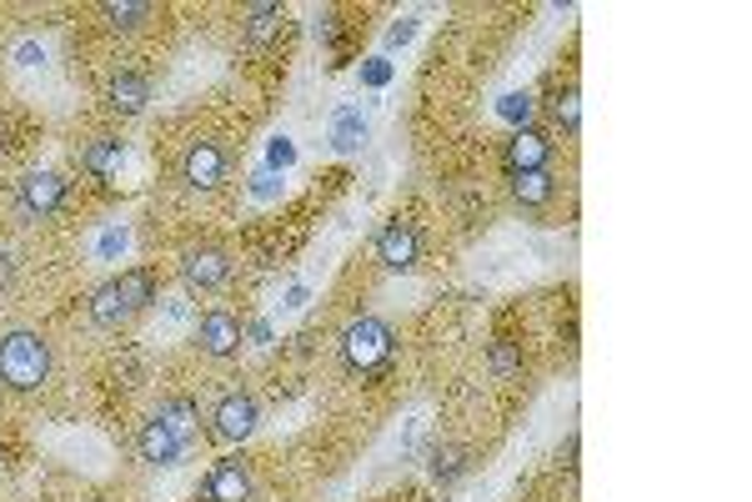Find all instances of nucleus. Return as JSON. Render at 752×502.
I'll return each mask as SVG.
<instances>
[{
	"label": "nucleus",
	"instance_id": "f257e3e1",
	"mask_svg": "<svg viewBox=\"0 0 752 502\" xmlns=\"http://www.w3.org/2000/svg\"><path fill=\"white\" fill-rule=\"evenodd\" d=\"M151 301H156V276L146 272V266H126V272L106 276V282L91 292L86 317H91L95 327L116 332V327H126L130 317H136V311H146Z\"/></svg>",
	"mask_w": 752,
	"mask_h": 502
},
{
	"label": "nucleus",
	"instance_id": "f03ea898",
	"mask_svg": "<svg viewBox=\"0 0 752 502\" xmlns=\"http://www.w3.org/2000/svg\"><path fill=\"white\" fill-rule=\"evenodd\" d=\"M50 342L31 327H11V332H0V387H11V392H41L50 383Z\"/></svg>",
	"mask_w": 752,
	"mask_h": 502
},
{
	"label": "nucleus",
	"instance_id": "7ed1b4c3",
	"mask_svg": "<svg viewBox=\"0 0 752 502\" xmlns=\"http://www.w3.org/2000/svg\"><path fill=\"white\" fill-rule=\"evenodd\" d=\"M341 367L352 372V377H381L397 357V332H391L387 317H356L346 322L341 332Z\"/></svg>",
	"mask_w": 752,
	"mask_h": 502
},
{
	"label": "nucleus",
	"instance_id": "20e7f679",
	"mask_svg": "<svg viewBox=\"0 0 752 502\" xmlns=\"http://www.w3.org/2000/svg\"><path fill=\"white\" fill-rule=\"evenodd\" d=\"M66 192H71V181L56 176V171H25L15 181V206H21L25 221H50L66 206Z\"/></svg>",
	"mask_w": 752,
	"mask_h": 502
},
{
	"label": "nucleus",
	"instance_id": "39448f33",
	"mask_svg": "<svg viewBox=\"0 0 752 502\" xmlns=\"http://www.w3.org/2000/svg\"><path fill=\"white\" fill-rule=\"evenodd\" d=\"M236 262L226 247H212V241H201V247H186L181 251V282L191 292H221L231 282Z\"/></svg>",
	"mask_w": 752,
	"mask_h": 502
},
{
	"label": "nucleus",
	"instance_id": "423d86ee",
	"mask_svg": "<svg viewBox=\"0 0 752 502\" xmlns=\"http://www.w3.org/2000/svg\"><path fill=\"white\" fill-rule=\"evenodd\" d=\"M206 422H212L216 443H247L251 432L261 427V402L251 392H226V397H216Z\"/></svg>",
	"mask_w": 752,
	"mask_h": 502
},
{
	"label": "nucleus",
	"instance_id": "0eeeda50",
	"mask_svg": "<svg viewBox=\"0 0 752 502\" xmlns=\"http://www.w3.org/2000/svg\"><path fill=\"white\" fill-rule=\"evenodd\" d=\"M251 492H257V478H251L247 457H221V463L201 478L196 502H251Z\"/></svg>",
	"mask_w": 752,
	"mask_h": 502
},
{
	"label": "nucleus",
	"instance_id": "6e6552de",
	"mask_svg": "<svg viewBox=\"0 0 752 502\" xmlns=\"http://www.w3.org/2000/svg\"><path fill=\"white\" fill-rule=\"evenodd\" d=\"M191 437L181 427H171V422L156 412V418L141 422V432H136V453H141L146 467H176L181 457H186Z\"/></svg>",
	"mask_w": 752,
	"mask_h": 502
},
{
	"label": "nucleus",
	"instance_id": "1a4fd4ad",
	"mask_svg": "<svg viewBox=\"0 0 752 502\" xmlns=\"http://www.w3.org/2000/svg\"><path fill=\"white\" fill-rule=\"evenodd\" d=\"M376 262L387 266V272H412L422 262V231L412 221H401V216L381 221V231H376Z\"/></svg>",
	"mask_w": 752,
	"mask_h": 502
},
{
	"label": "nucleus",
	"instance_id": "9d476101",
	"mask_svg": "<svg viewBox=\"0 0 752 502\" xmlns=\"http://www.w3.org/2000/svg\"><path fill=\"white\" fill-rule=\"evenodd\" d=\"M241 342H247V332H241V322H236L231 311H206L196 322V347L201 357H212V362H231L236 352H241Z\"/></svg>",
	"mask_w": 752,
	"mask_h": 502
},
{
	"label": "nucleus",
	"instance_id": "9b49d317",
	"mask_svg": "<svg viewBox=\"0 0 752 502\" xmlns=\"http://www.w3.org/2000/svg\"><path fill=\"white\" fill-rule=\"evenodd\" d=\"M226 167H231V156H226L221 141H191L186 156H181V181L196 186V192H212L226 181Z\"/></svg>",
	"mask_w": 752,
	"mask_h": 502
},
{
	"label": "nucleus",
	"instance_id": "f8f14e48",
	"mask_svg": "<svg viewBox=\"0 0 752 502\" xmlns=\"http://www.w3.org/2000/svg\"><path fill=\"white\" fill-rule=\"evenodd\" d=\"M547 161H552V141H547L537 126H522V132L506 136V146H502L506 176H522V171H547Z\"/></svg>",
	"mask_w": 752,
	"mask_h": 502
},
{
	"label": "nucleus",
	"instance_id": "ddd939ff",
	"mask_svg": "<svg viewBox=\"0 0 752 502\" xmlns=\"http://www.w3.org/2000/svg\"><path fill=\"white\" fill-rule=\"evenodd\" d=\"M146 101H151V81L141 71H116L106 85V106L121 111V116H141Z\"/></svg>",
	"mask_w": 752,
	"mask_h": 502
},
{
	"label": "nucleus",
	"instance_id": "4468645a",
	"mask_svg": "<svg viewBox=\"0 0 752 502\" xmlns=\"http://www.w3.org/2000/svg\"><path fill=\"white\" fill-rule=\"evenodd\" d=\"M366 116H362V106H337L331 111V126H327V141H331V151L337 156H352V151H362L366 146Z\"/></svg>",
	"mask_w": 752,
	"mask_h": 502
},
{
	"label": "nucleus",
	"instance_id": "2eb2a0df",
	"mask_svg": "<svg viewBox=\"0 0 752 502\" xmlns=\"http://www.w3.org/2000/svg\"><path fill=\"white\" fill-rule=\"evenodd\" d=\"M121 161H126V141H121V136H95V141L81 146V171L95 181L116 176Z\"/></svg>",
	"mask_w": 752,
	"mask_h": 502
},
{
	"label": "nucleus",
	"instance_id": "dca6fc26",
	"mask_svg": "<svg viewBox=\"0 0 752 502\" xmlns=\"http://www.w3.org/2000/svg\"><path fill=\"white\" fill-rule=\"evenodd\" d=\"M282 5H276V0H257V5H247V11H241V41H247L251 50H261L266 46L271 36H276V31H282Z\"/></svg>",
	"mask_w": 752,
	"mask_h": 502
},
{
	"label": "nucleus",
	"instance_id": "f3484780",
	"mask_svg": "<svg viewBox=\"0 0 752 502\" xmlns=\"http://www.w3.org/2000/svg\"><path fill=\"white\" fill-rule=\"evenodd\" d=\"M512 202L522 212H547L557 202V176L552 171H522V176H512Z\"/></svg>",
	"mask_w": 752,
	"mask_h": 502
},
{
	"label": "nucleus",
	"instance_id": "a211bd4d",
	"mask_svg": "<svg viewBox=\"0 0 752 502\" xmlns=\"http://www.w3.org/2000/svg\"><path fill=\"white\" fill-rule=\"evenodd\" d=\"M426 467H432V478L442 482V488H457V482L471 472V453L467 447H436Z\"/></svg>",
	"mask_w": 752,
	"mask_h": 502
},
{
	"label": "nucleus",
	"instance_id": "6ab92c4d",
	"mask_svg": "<svg viewBox=\"0 0 752 502\" xmlns=\"http://www.w3.org/2000/svg\"><path fill=\"white\" fill-rule=\"evenodd\" d=\"M101 15H106L111 31H141V25L151 21V5H146V0H106Z\"/></svg>",
	"mask_w": 752,
	"mask_h": 502
},
{
	"label": "nucleus",
	"instance_id": "aec40b11",
	"mask_svg": "<svg viewBox=\"0 0 752 502\" xmlns=\"http://www.w3.org/2000/svg\"><path fill=\"white\" fill-rule=\"evenodd\" d=\"M497 116H502L512 132H522V126H532V116H537V101H532V91H506V96H497Z\"/></svg>",
	"mask_w": 752,
	"mask_h": 502
},
{
	"label": "nucleus",
	"instance_id": "412c9836",
	"mask_svg": "<svg viewBox=\"0 0 752 502\" xmlns=\"http://www.w3.org/2000/svg\"><path fill=\"white\" fill-rule=\"evenodd\" d=\"M552 121L562 126L567 136L582 132V91H577V85H562V91L552 96Z\"/></svg>",
	"mask_w": 752,
	"mask_h": 502
},
{
	"label": "nucleus",
	"instance_id": "4be33fe9",
	"mask_svg": "<svg viewBox=\"0 0 752 502\" xmlns=\"http://www.w3.org/2000/svg\"><path fill=\"white\" fill-rule=\"evenodd\" d=\"M487 367H492V377H517L522 367H527V357H522V342H492L487 347Z\"/></svg>",
	"mask_w": 752,
	"mask_h": 502
},
{
	"label": "nucleus",
	"instance_id": "5701e85b",
	"mask_svg": "<svg viewBox=\"0 0 752 502\" xmlns=\"http://www.w3.org/2000/svg\"><path fill=\"white\" fill-rule=\"evenodd\" d=\"M91 251H95V262H121V256L130 251V227H121V221L116 227H106L101 237L91 241Z\"/></svg>",
	"mask_w": 752,
	"mask_h": 502
},
{
	"label": "nucleus",
	"instance_id": "b1692460",
	"mask_svg": "<svg viewBox=\"0 0 752 502\" xmlns=\"http://www.w3.org/2000/svg\"><path fill=\"white\" fill-rule=\"evenodd\" d=\"M161 418L171 422V427H181V432H186V437H191V427H196V422H201V407L191 402V397H166V402H161Z\"/></svg>",
	"mask_w": 752,
	"mask_h": 502
},
{
	"label": "nucleus",
	"instance_id": "393cba45",
	"mask_svg": "<svg viewBox=\"0 0 752 502\" xmlns=\"http://www.w3.org/2000/svg\"><path fill=\"white\" fill-rule=\"evenodd\" d=\"M286 167H296V141H292V136H271V141H266V171H276V176H282Z\"/></svg>",
	"mask_w": 752,
	"mask_h": 502
},
{
	"label": "nucleus",
	"instance_id": "a878e982",
	"mask_svg": "<svg viewBox=\"0 0 752 502\" xmlns=\"http://www.w3.org/2000/svg\"><path fill=\"white\" fill-rule=\"evenodd\" d=\"M247 192L257 196V202H276V196H282V176H276V171H251V181H247Z\"/></svg>",
	"mask_w": 752,
	"mask_h": 502
},
{
	"label": "nucleus",
	"instance_id": "bb28decb",
	"mask_svg": "<svg viewBox=\"0 0 752 502\" xmlns=\"http://www.w3.org/2000/svg\"><path fill=\"white\" fill-rule=\"evenodd\" d=\"M391 81V60L387 56H372V60H366V66H362V85H372V91H381V85H387Z\"/></svg>",
	"mask_w": 752,
	"mask_h": 502
},
{
	"label": "nucleus",
	"instance_id": "cd10ccee",
	"mask_svg": "<svg viewBox=\"0 0 752 502\" xmlns=\"http://www.w3.org/2000/svg\"><path fill=\"white\" fill-rule=\"evenodd\" d=\"M417 36V15H401L397 25H387V50H397V46H407V41Z\"/></svg>",
	"mask_w": 752,
	"mask_h": 502
},
{
	"label": "nucleus",
	"instance_id": "c85d7f7f",
	"mask_svg": "<svg viewBox=\"0 0 752 502\" xmlns=\"http://www.w3.org/2000/svg\"><path fill=\"white\" fill-rule=\"evenodd\" d=\"M15 66H46V46L41 41H21L15 46Z\"/></svg>",
	"mask_w": 752,
	"mask_h": 502
},
{
	"label": "nucleus",
	"instance_id": "c756f323",
	"mask_svg": "<svg viewBox=\"0 0 752 502\" xmlns=\"http://www.w3.org/2000/svg\"><path fill=\"white\" fill-rule=\"evenodd\" d=\"M241 332H247L251 347H271V322H261V317H257V322H247Z\"/></svg>",
	"mask_w": 752,
	"mask_h": 502
},
{
	"label": "nucleus",
	"instance_id": "7c9ffc66",
	"mask_svg": "<svg viewBox=\"0 0 752 502\" xmlns=\"http://www.w3.org/2000/svg\"><path fill=\"white\" fill-rule=\"evenodd\" d=\"M306 301H311V287H301V282H296V287L282 297V307L286 311H306Z\"/></svg>",
	"mask_w": 752,
	"mask_h": 502
},
{
	"label": "nucleus",
	"instance_id": "2f4dec72",
	"mask_svg": "<svg viewBox=\"0 0 752 502\" xmlns=\"http://www.w3.org/2000/svg\"><path fill=\"white\" fill-rule=\"evenodd\" d=\"M11 282H15V256H11L5 247H0V292L11 287Z\"/></svg>",
	"mask_w": 752,
	"mask_h": 502
}]
</instances>
